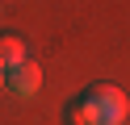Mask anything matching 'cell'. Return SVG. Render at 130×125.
<instances>
[{
	"label": "cell",
	"instance_id": "3957f363",
	"mask_svg": "<svg viewBox=\"0 0 130 125\" xmlns=\"http://www.w3.org/2000/svg\"><path fill=\"white\" fill-rule=\"evenodd\" d=\"M63 125H101V117H96V104L88 92H80V96L67 100V108H63Z\"/></svg>",
	"mask_w": 130,
	"mask_h": 125
},
{
	"label": "cell",
	"instance_id": "5b68a950",
	"mask_svg": "<svg viewBox=\"0 0 130 125\" xmlns=\"http://www.w3.org/2000/svg\"><path fill=\"white\" fill-rule=\"evenodd\" d=\"M0 88H4V67H0Z\"/></svg>",
	"mask_w": 130,
	"mask_h": 125
},
{
	"label": "cell",
	"instance_id": "277c9868",
	"mask_svg": "<svg viewBox=\"0 0 130 125\" xmlns=\"http://www.w3.org/2000/svg\"><path fill=\"white\" fill-rule=\"evenodd\" d=\"M29 58V46L21 33H0V67L4 71H13V67H21Z\"/></svg>",
	"mask_w": 130,
	"mask_h": 125
},
{
	"label": "cell",
	"instance_id": "6da1fadb",
	"mask_svg": "<svg viewBox=\"0 0 130 125\" xmlns=\"http://www.w3.org/2000/svg\"><path fill=\"white\" fill-rule=\"evenodd\" d=\"M84 92L92 96L101 125H122V121H126V113H130V96L118 88V83H92V88H84Z\"/></svg>",
	"mask_w": 130,
	"mask_h": 125
},
{
	"label": "cell",
	"instance_id": "7a4b0ae2",
	"mask_svg": "<svg viewBox=\"0 0 130 125\" xmlns=\"http://www.w3.org/2000/svg\"><path fill=\"white\" fill-rule=\"evenodd\" d=\"M4 88H9L13 96H21V100L38 96V88H42V67H38L34 58H25L21 67H13V71H4Z\"/></svg>",
	"mask_w": 130,
	"mask_h": 125
}]
</instances>
